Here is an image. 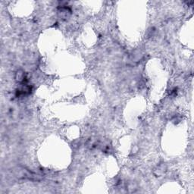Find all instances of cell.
<instances>
[{
  "instance_id": "1",
  "label": "cell",
  "mask_w": 194,
  "mask_h": 194,
  "mask_svg": "<svg viewBox=\"0 0 194 194\" xmlns=\"http://www.w3.org/2000/svg\"><path fill=\"white\" fill-rule=\"evenodd\" d=\"M23 79H24V73L22 71H18L16 74V80L21 81Z\"/></svg>"
}]
</instances>
